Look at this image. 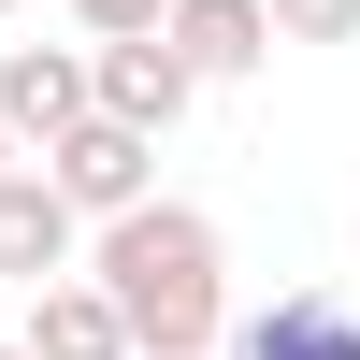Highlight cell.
<instances>
[{"mask_svg":"<svg viewBox=\"0 0 360 360\" xmlns=\"http://www.w3.org/2000/svg\"><path fill=\"white\" fill-rule=\"evenodd\" d=\"M44 173H58V188H72V217L101 231V217H130V202L159 188V130H130V115H101V101H86L72 130L44 144Z\"/></svg>","mask_w":360,"mask_h":360,"instance_id":"cell-2","label":"cell"},{"mask_svg":"<svg viewBox=\"0 0 360 360\" xmlns=\"http://www.w3.org/2000/svg\"><path fill=\"white\" fill-rule=\"evenodd\" d=\"M274 44H360V0H274Z\"/></svg>","mask_w":360,"mask_h":360,"instance_id":"cell-9","label":"cell"},{"mask_svg":"<svg viewBox=\"0 0 360 360\" xmlns=\"http://www.w3.org/2000/svg\"><path fill=\"white\" fill-rule=\"evenodd\" d=\"M15 159H29V144H15V115H0V173H15Z\"/></svg>","mask_w":360,"mask_h":360,"instance_id":"cell-11","label":"cell"},{"mask_svg":"<svg viewBox=\"0 0 360 360\" xmlns=\"http://www.w3.org/2000/svg\"><path fill=\"white\" fill-rule=\"evenodd\" d=\"M0 360H44V346H29V332H15V346H0Z\"/></svg>","mask_w":360,"mask_h":360,"instance_id":"cell-12","label":"cell"},{"mask_svg":"<svg viewBox=\"0 0 360 360\" xmlns=\"http://www.w3.org/2000/svg\"><path fill=\"white\" fill-rule=\"evenodd\" d=\"M86 101H101V72H86L72 44H15V58H0V115H15V144H29V159H44V144L72 130Z\"/></svg>","mask_w":360,"mask_h":360,"instance_id":"cell-6","label":"cell"},{"mask_svg":"<svg viewBox=\"0 0 360 360\" xmlns=\"http://www.w3.org/2000/svg\"><path fill=\"white\" fill-rule=\"evenodd\" d=\"M86 72H101V115H130V130H173L202 101V72H188L173 29H115V44H86Z\"/></svg>","mask_w":360,"mask_h":360,"instance_id":"cell-4","label":"cell"},{"mask_svg":"<svg viewBox=\"0 0 360 360\" xmlns=\"http://www.w3.org/2000/svg\"><path fill=\"white\" fill-rule=\"evenodd\" d=\"M173 15V0H72V29H86V44H115V29H159Z\"/></svg>","mask_w":360,"mask_h":360,"instance_id":"cell-10","label":"cell"},{"mask_svg":"<svg viewBox=\"0 0 360 360\" xmlns=\"http://www.w3.org/2000/svg\"><path fill=\"white\" fill-rule=\"evenodd\" d=\"M173 44H188V72L202 86H231V72H259V58H274V0H173Z\"/></svg>","mask_w":360,"mask_h":360,"instance_id":"cell-8","label":"cell"},{"mask_svg":"<svg viewBox=\"0 0 360 360\" xmlns=\"http://www.w3.org/2000/svg\"><path fill=\"white\" fill-rule=\"evenodd\" d=\"M72 259H86L72 188H58L44 159H15V173H0V288H44V274H72Z\"/></svg>","mask_w":360,"mask_h":360,"instance_id":"cell-3","label":"cell"},{"mask_svg":"<svg viewBox=\"0 0 360 360\" xmlns=\"http://www.w3.org/2000/svg\"><path fill=\"white\" fill-rule=\"evenodd\" d=\"M86 274L115 288V317H130L144 360H217L231 346V245H217L202 202H159V188H144L130 217L86 231Z\"/></svg>","mask_w":360,"mask_h":360,"instance_id":"cell-1","label":"cell"},{"mask_svg":"<svg viewBox=\"0 0 360 360\" xmlns=\"http://www.w3.org/2000/svg\"><path fill=\"white\" fill-rule=\"evenodd\" d=\"M217 360H360V303L346 288H274L259 317H231Z\"/></svg>","mask_w":360,"mask_h":360,"instance_id":"cell-5","label":"cell"},{"mask_svg":"<svg viewBox=\"0 0 360 360\" xmlns=\"http://www.w3.org/2000/svg\"><path fill=\"white\" fill-rule=\"evenodd\" d=\"M29 346H44V360H144V346H130V317H115V288L86 274V259L29 288Z\"/></svg>","mask_w":360,"mask_h":360,"instance_id":"cell-7","label":"cell"},{"mask_svg":"<svg viewBox=\"0 0 360 360\" xmlns=\"http://www.w3.org/2000/svg\"><path fill=\"white\" fill-rule=\"evenodd\" d=\"M0 15H15V0H0Z\"/></svg>","mask_w":360,"mask_h":360,"instance_id":"cell-13","label":"cell"}]
</instances>
